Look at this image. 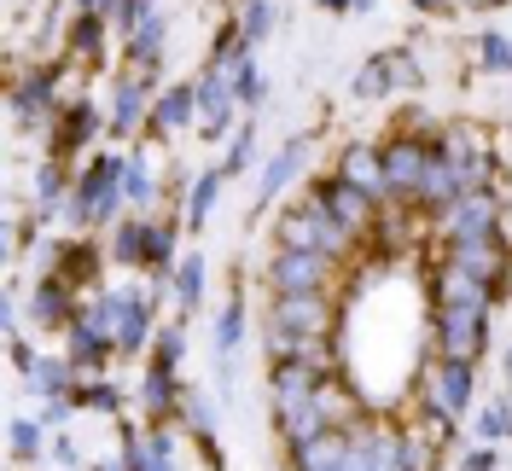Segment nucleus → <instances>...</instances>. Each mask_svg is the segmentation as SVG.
<instances>
[{
	"label": "nucleus",
	"mask_w": 512,
	"mask_h": 471,
	"mask_svg": "<svg viewBox=\"0 0 512 471\" xmlns=\"http://www.w3.org/2000/svg\"><path fill=\"white\" fill-rule=\"evenodd\" d=\"M326 367H309V361H268V396H274V425L286 448H303V442L326 437V419H320V390H326Z\"/></svg>",
	"instance_id": "obj_1"
},
{
	"label": "nucleus",
	"mask_w": 512,
	"mask_h": 471,
	"mask_svg": "<svg viewBox=\"0 0 512 471\" xmlns=\"http://www.w3.org/2000/svg\"><path fill=\"white\" fill-rule=\"evenodd\" d=\"M274 239H280V251H320V256H332V262L355 251L350 227L332 216L320 198H303V204L280 210V221H274Z\"/></svg>",
	"instance_id": "obj_2"
},
{
	"label": "nucleus",
	"mask_w": 512,
	"mask_h": 471,
	"mask_svg": "<svg viewBox=\"0 0 512 471\" xmlns=\"http://www.w3.org/2000/svg\"><path fill=\"white\" fill-rule=\"evenodd\" d=\"M338 285V262L320 251H274L268 256V297H326Z\"/></svg>",
	"instance_id": "obj_3"
},
{
	"label": "nucleus",
	"mask_w": 512,
	"mask_h": 471,
	"mask_svg": "<svg viewBox=\"0 0 512 471\" xmlns=\"http://www.w3.org/2000/svg\"><path fill=\"white\" fill-rule=\"evenodd\" d=\"M431 344H437V361H478L489 344V309L431 303Z\"/></svg>",
	"instance_id": "obj_4"
},
{
	"label": "nucleus",
	"mask_w": 512,
	"mask_h": 471,
	"mask_svg": "<svg viewBox=\"0 0 512 471\" xmlns=\"http://www.w3.org/2000/svg\"><path fill=\"white\" fill-rule=\"evenodd\" d=\"M123 204V163L117 157H94V169L70 187V221L76 227H105Z\"/></svg>",
	"instance_id": "obj_5"
},
{
	"label": "nucleus",
	"mask_w": 512,
	"mask_h": 471,
	"mask_svg": "<svg viewBox=\"0 0 512 471\" xmlns=\"http://www.w3.org/2000/svg\"><path fill=\"white\" fill-rule=\"evenodd\" d=\"M443 239L448 251H466V245H507L501 239V204H495V192H466L460 204H448L443 210Z\"/></svg>",
	"instance_id": "obj_6"
},
{
	"label": "nucleus",
	"mask_w": 512,
	"mask_h": 471,
	"mask_svg": "<svg viewBox=\"0 0 512 471\" xmlns=\"http://www.w3.org/2000/svg\"><path fill=\"white\" fill-rule=\"evenodd\" d=\"M384 157V198L390 204H419V187H425V169H431V146L414 140V134H396L379 146Z\"/></svg>",
	"instance_id": "obj_7"
},
{
	"label": "nucleus",
	"mask_w": 512,
	"mask_h": 471,
	"mask_svg": "<svg viewBox=\"0 0 512 471\" xmlns=\"http://www.w3.org/2000/svg\"><path fill=\"white\" fill-rule=\"evenodd\" d=\"M344 471H408V437L390 425L344 431Z\"/></svg>",
	"instance_id": "obj_8"
},
{
	"label": "nucleus",
	"mask_w": 512,
	"mask_h": 471,
	"mask_svg": "<svg viewBox=\"0 0 512 471\" xmlns=\"http://www.w3.org/2000/svg\"><path fill=\"white\" fill-rule=\"evenodd\" d=\"M309 198H320L332 216L350 227L355 245H367V239L379 233V198H373V192H361V187H350L344 175H326V181H315V187H309Z\"/></svg>",
	"instance_id": "obj_9"
},
{
	"label": "nucleus",
	"mask_w": 512,
	"mask_h": 471,
	"mask_svg": "<svg viewBox=\"0 0 512 471\" xmlns=\"http://www.w3.org/2000/svg\"><path fill=\"white\" fill-rule=\"evenodd\" d=\"M472 390H478L472 361H437V367L425 373V402H437V408L454 413V419H466V408H472Z\"/></svg>",
	"instance_id": "obj_10"
},
{
	"label": "nucleus",
	"mask_w": 512,
	"mask_h": 471,
	"mask_svg": "<svg viewBox=\"0 0 512 471\" xmlns=\"http://www.w3.org/2000/svg\"><path fill=\"white\" fill-rule=\"evenodd\" d=\"M233 105H239L233 82L216 76V70H204V76H198V134H204V140H222L227 123H233Z\"/></svg>",
	"instance_id": "obj_11"
},
{
	"label": "nucleus",
	"mask_w": 512,
	"mask_h": 471,
	"mask_svg": "<svg viewBox=\"0 0 512 471\" xmlns=\"http://www.w3.org/2000/svg\"><path fill=\"white\" fill-rule=\"evenodd\" d=\"M152 76H140V70H128L123 82H117V105H111V134L128 140L140 123H152Z\"/></svg>",
	"instance_id": "obj_12"
},
{
	"label": "nucleus",
	"mask_w": 512,
	"mask_h": 471,
	"mask_svg": "<svg viewBox=\"0 0 512 471\" xmlns=\"http://www.w3.org/2000/svg\"><path fill=\"white\" fill-rule=\"evenodd\" d=\"M94 128H99V111L88 105V99H70L64 105V117H59V128H53V157H76L88 140H94Z\"/></svg>",
	"instance_id": "obj_13"
},
{
	"label": "nucleus",
	"mask_w": 512,
	"mask_h": 471,
	"mask_svg": "<svg viewBox=\"0 0 512 471\" xmlns=\"http://www.w3.org/2000/svg\"><path fill=\"white\" fill-rule=\"evenodd\" d=\"M12 111H18L24 123H53V117H64V105H59V82H53V70H35L30 82L18 88V99H12Z\"/></svg>",
	"instance_id": "obj_14"
},
{
	"label": "nucleus",
	"mask_w": 512,
	"mask_h": 471,
	"mask_svg": "<svg viewBox=\"0 0 512 471\" xmlns=\"http://www.w3.org/2000/svg\"><path fill=\"white\" fill-rule=\"evenodd\" d=\"M309 163V140H291V146H280V152L262 163V181H256V210L262 204H274V192H286L291 187V175Z\"/></svg>",
	"instance_id": "obj_15"
},
{
	"label": "nucleus",
	"mask_w": 512,
	"mask_h": 471,
	"mask_svg": "<svg viewBox=\"0 0 512 471\" xmlns=\"http://www.w3.org/2000/svg\"><path fill=\"white\" fill-rule=\"evenodd\" d=\"M198 123V82H175V88H163V99L152 105V134H175V128Z\"/></svg>",
	"instance_id": "obj_16"
},
{
	"label": "nucleus",
	"mask_w": 512,
	"mask_h": 471,
	"mask_svg": "<svg viewBox=\"0 0 512 471\" xmlns=\"http://www.w3.org/2000/svg\"><path fill=\"white\" fill-rule=\"evenodd\" d=\"M338 175H344L350 187H361V192H373V198H384V157H379V146H367V140L344 146V157H338Z\"/></svg>",
	"instance_id": "obj_17"
},
{
	"label": "nucleus",
	"mask_w": 512,
	"mask_h": 471,
	"mask_svg": "<svg viewBox=\"0 0 512 471\" xmlns=\"http://www.w3.org/2000/svg\"><path fill=\"white\" fill-rule=\"evenodd\" d=\"M152 338H158L152 303H146V297H123V303H117V355H134V349H146Z\"/></svg>",
	"instance_id": "obj_18"
},
{
	"label": "nucleus",
	"mask_w": 512,
	"mask_h": 471,
	"mask_svg": "<svg viewBox=\"0 0 512 471\" xmlns=\"http://www.w3.org/2000/svg\"><path fill=\"white\" fill-rule=\"evenodd\" d=\"M70 291H76V285L70 280H59V274H47V280L35 285V326H70V320H76V309H70Z\"/></svg>",
	"instance_id": "obj_19"
},
{
	"label": "nucleus",
	"mask_w": 512,
	"mask_h": 471,
	"mask_svg": "<svg viewBox=\"0 0 512 471\" xmlns=\"http://www.w3.org/2000/svg\"><path fill=\"white\" fill-rule=\"evenodd\" d=\"M448 262L466 268V274H478V280L495 285V291L507 280V245H466V251H448Z\"/></svg>",
	"instance_id": "obj_20"
},
{
	"label": "nucleus",
	"mask_w": 512,
	"mask_h": 471,
	"mask_svg": "<svg viewBox=\"0 0 512 471\" xmlns=\"http://www.w3.org/2000/svg\"><path fill=\"white\" fill-rule=\"evenodd\" d=\"M140 402H146V413H152V419H169V413H181L187 390L175 384V367H152V373H146V384H140Z\"/></svg>",
	"instance_id": "obj_21"
},
{
	"label": "nucleus",
	"mask_w": 512,
	"mask_h": 471,
	"mask_svg": "<svg viewBox=\"0 0 512 471\" xmlns=\"http://www.w3.org/2000/svg\"><path fill=\"white\" fill-rule=\"evenodd\" d=\"M291 471H344V431H326V437L291 448Z\"/></svg>",
	"instance_id": "obj_22"
},
{
	"label": "nucleus",
	"mask_w": 512,
	"mask_h": 471,
	"mask_svg": "<svg viewBox=\"0 0 512 471\" xmlns=\"http://www.w3.org/2000/svg\"><path fill=\"white\" fill-rule=\"evenodd\" d=\"M163 35H169L163 12H152L140 30L128 35V59H134V70H140V76H152V70H158V59H163Z\"/></svg>",
	"instance_id": "obj_23"
},
{
	"label": "nucleus",
	"mask_w": 512,
	"mask_h": 471,
	"mask_svg": "<svg viewBox=\"0 0 512 471\" xmlns=\"http://www.w3.org/2000/svg\"><path fill=\"white\" fill-rule=\"evenodd\" d=\"M76 361H35L30 367V390L35 396H47V402H70L76 396Z\"/></svg>",
	"instance_id": "obj_24"
},
{
	"label": "nucleus",
	"mask_w": 512,
	"mask_h": 471,
	"mask_svg": "<svg viewBox=\"0 0 512 471\" xmlns=\"http://www.w3.org/2000/svg\"><path fill=\"white\" fill-rule=\"evenodd\" d=\"M222 187H227V169H204V175L192 181V192H187V227H192V233L210 221L216 198H222Z\"/></svg>",
	"instance_id": "obj_25"
},
{
	"label": "nucleus",
	"mask_w": 512,
	"mask_h": 471,
	"mask_svg": "<svg viewBox=\"0 0 512 471\" xmlns=\"http://www.w3.org/2000/svg\"><path fill=\"white\" fill-rule=\"evenodd\" d=\"M111 256H117V262H128V268H134V262H140V268H146V256H152V221H123V227H117V239H111Z\"/></svg>",
	"instance_id": "obj_26"
},
{
	"label": "nucleus",
	"mask_w": 512,
	"mask_h": 471,
	"mask_svg": "<svg viewBox=\"0 0 512 471\" xmlns=\"http://www.w3.org/2000/svg\"><path fill=\"white\" fill-rule=\"evenodd\" d=\"M175 303H181V320L204 303V256L198 251H187L181 256V268H175Z\"/></svg>",
	"instance_id": "obj_27"
},
{
	"label": "nucleus",
	"mask_w": 512,
	"mask_h": 471,
	"mask_svg": "<svg viewBox=\"0 0 512 471\" xmlns=\"http://www.w3.org/2000/svg\"><path fill=\"white\" fill-rule=\"evenodd\" d=\"M70 53L99 64V53H105V18H99V12H76V24H70Z\"/></svg>",
	"instance_id": "obj_28"
},
{
	"label": "nucleus",
	"mask_w": 512,
	"mask_h": 471,
	"mask_svg": "<svg viewBox=\"0 0 512 471\" xmlns=\"http://www.w3.org/2000/svg\"><path fill=\"white\" fill-rule=\"evenodd\" d=\"M274 24H280V12H274V0H245V12H239V30H245V41H268L274 35Z\"/></svg>",
	"instance_id": "obj_29"
},
{
	"label": "nucleus",
	"mask_w": 512,
	"mask_h": 471,
	"mask_svg": "<svg viewBox=\"0 0 512 471\" xmlns=\"http://www.w3.org/2000/svg\"><path fill=\"white\" fill-rule=\"evenodd\" d=\"M239 338H245V303L239 297H227V309H222V320H216V355H233L239 349Z\"/></svg>",
	"instance_id": "obj_30"
},
{
	"label": "nucleus",
	"mask_w": 512,
	"mask_h": 471,
	"mask_svg": "<svg viewBox=\"0 0 512 471\" xmlns=\"http://www.w3.org/2000/svg\"><path fill=\"white\" fill-rule=\"evenodd\" d=\"M181 355H187L181 320H175V326H158V338H152V367H181Z\"/></svg>",
	"instance_id": "obj_31"
},
{
	"label": "nucleus",
	"mask_w": 512,
	"mask_h": 471,
	"mask_svg": "<svg viewBox=\"0 0 512 471\" xmlns=\"http://www.w3.org/2000/svg\"><path fill=\"white\" fill-rule=\"evenodd\" d=\"M123 198L134 204V210H146V204H152V169H146V157L123 163Z\"/></svg>",
	"instance_id": "obj_32"
},
{
	"label": "nucleus",
	"mask_w": 512,
	"mask_h": 471,
	"mask_svg": "<svg viewBox=\"0 0 512 471\" xmlns=\"http://www.w3.org/2000/svg\"><path fill=\"white\" fill-rule=\"evenodd\" d=\"M59 192H64V163H59V157H47V163H41V175H35V204H41V216L59 204Z\"/></svg>",
	"instance_id": "obj_33"
},
{
	"label": "nucleus",
	"mask_w": 512,
	"mask_h": 471,
	"mask_svg": "<svg viewBox=\"0 0 512 471\" xmlns=\"http://www.w3.org/2000/svg\"><path fill=\"white\" fill-rule=\"evenodd\" d=\"M478 437H483V442L512 437V402H507V396H501V402H489V408L478 413Z\"/></svg>",
	"instance_id": "obj_34"
},
{
	"label": "nucleus",
	"mask_w": 512,
	"mask_h": 471,
	"mask_svg": "<svg viewBox=\"0 0 512 471\" xmlns=\"http://www.w3.org/2000/svg\"><path fill=\"white\" fill-rule=\"evenodd\" d=\"M478 64L483 70H512V35H501V30H489L478 41Z\"/></svg>",
	"instance_id": "obj_35"
},
{
	"label": "nucleus",
	"mask_w": 512,
	"mask_h": 471,
	"mask_svg": "<svg viewBox=\"0 0 512 471\" xmlns=\"http://www.w3.org/2000/svg\"><path fill=\"white\" fill-rule=\"evenodd\" d=\"M355 94H361V99H384V94H390V59H384V53L355 76Z\"/></svg>",
	"instance_id": "obj_36"
},
{
	"label": "nucleus",
	"mask_w": 512,
	"mask_h": 471,
	"mask_svg": "<svg viewBox=\"0 0 512 471\" xmlns=\"http://www.w3.org/2000/svg\"><path fill=\"white\" fill-rule=\"evenodd\" d=\"M152 12H158L152 0H117V12H111V24H117L123 35H134L140 24H146V18H152Z\"/></svg>",
	"instance_id": "obj_37"
},
{
	"label": "nucleus",
	"mask_w": 512,
	"mask_h": 471,
	"mask_svg": "<svg viewBox=\"0 0 512 471\" xmlns=\"http://www.w3.org/2000/svg\"><path fill=\"white\" fill-rule=\"evenodd\" d=\"M233 94H239V105H245V111H256V105H262V70H256V59L233 76Z\"/></svg>",
	"instance_id": "obj_38"
},
{
	"label": "nucleus",
	"mask_w": 512,
	"mask_h": 471,
	"mask_svg": "<svg viewBox=\"0 0 512 471\" xmlns=\"http://www.w3.org/2000/svg\"><path fill=\"white\" fill-rule=\"evenodd\" d=\"M12 454H18V460H35V454H41V425L12 419Z\"/></svg>",
	"instance_id": "obj_39"
},
{
	"label": "nucleus",
	"mask_w": 512,
	"mask_h": 471,
	"mask_svg": "<svg viewBox=\"0 0 512 471\" xmlns=\"http://www.w3.org/2000/svg\"><path fill=\"white\" fill-rule=\"evenodd\" d=\"M70 402H82V408H99V413H111L117 402H123V396H117L111 384H76V396H70Z\"/></svg>",
	"instance_id": "obj_40"
},
{
	"label": "nucleus",
	"mask_w": 512,
	"mask_h": 471,
	"mask_svg": "<svg viewBox=\"0 0 512 471\" xmlns=\"http://www.w3.org/2000/svg\"><path fill=\"white\" fill-rule=\"evenodd\" d=\"M251 157H256V128L245 123L239 134H233V152H227V175H239V169H245Z\"/></svg>",
	"instance_id": "obj_41"
},
{
	"label": "nucleus",
	"mask_w": 512,
	"mask_h": 471,
	"mask_svg": "<svg viewBox=\"0 0 512 471\" xmlns=\"http://www.w3.org/2000/svg\"><path fill=\"white\" fill-rule=\"evenodd\" d=\"M175 256V227H163V221H152V256H146V268H163Z\"/></svg>",
	"instance_id": "obj_42"
},
{
	"label": "nucleus",
	"mask_w": 512,
	"mask_h": 471,
	"mask_svg": "<svg viewBox=\"0 0 512 471\" xmlns=\"http://www.w3.org/2000/svg\"><path fill=\"white\" fill-rule=\"evenodd\" d=\"M460 471H495V454H489V448H472V454L460 460Z\"/></svg>",
	"instance_id": "obj_43"
},
{
	"label": "nucleus",
	"mask_w": 512,
	"mask_h": 471,
	"mask_svg": "<svg viewBox=\"0 0 512 471\" xmlns=\"http://www.w3.org/2000/svg\"><path fill=\"white\" fill-rule=\"evenodd\" d=\"M320 12H355V0H320Z\"/></svg>",
	"instance_id": "obj_44"
},
{
	"label": "nucleus",
	"mask_w": 512,
	"mask_h": 471,
	"mask_svg": "<svg viewBox=\"0 0 512 471\" xmlns=\"http://www.w3.org/2000/svg\"><path fill=\"white\" fill-rule=\"evenodd\" d=\"M419 12H448V6H454V0H414Z\"/></svg>",
	"instance_id": "obj_45"
},
{
	"label": "nucleus",
	"mask_w": 512,
	"mask_h": 471,
	"mask_svg": "<svg viewBox=\"0 0 512 471\" xmlns=\"http://www.w3.org/2000/svg\"><path fill=\"white\" fill-rule=\"evenodd\" d=\"M454 6H472L478 12V6H501V0H454Z\"/></svg>",
	"instance_id": "obj_46"
},
{
	"label": "nucleus",
	"mask_w": 512,
	"mask_h": 471,
	"mask_svg": "<svg viewBox=\"0 0 512 471\" xmlns=\"http://www.w3.org/2000/svg\"><path fill=\"white\" fill-rule=\"evenodd\" d=\"M507 390H512V344H507Z\"/></svg>",
	"instance_id": "obj_47"
},
{
	"label": "nucleus",
	"mask_w": 512,
	"mask_h": 471,
	"mask_svg": "<svg viewBox=\"0 0 512 471\" xmlns=\"http://www.w3.org/2000/svg\"><path fill=\"white\" fill-rule=\"evenodd\" d=\"M355 12H373V0H355Z\"/></svg>",
	"instance_id": "obj_48"
},
{
	"label": "nucleus",
	"mask_w": 512,
	"mask_h": 471,
	"mask_svg": "<svg viewBox=\"0 0 512 471\" xmlns=\"http://www.w3.org/2000/svg\"><path fill=\"white\" fill-rule=\"evenodd\" d=\"M99 471H117V466H99Z\"/></svg>",
	"instance_id": "obj_49"
}]
</instances>
